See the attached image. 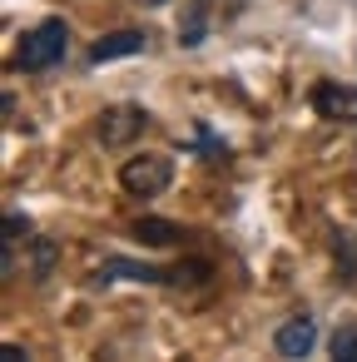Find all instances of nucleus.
Returning a JSON list of instances; mask_svg holds the SVG:
<instances>
[{"instance_id": "1", "label": "nucleus", "mask_w": 357, "mask_h": 362, "mask_svg": "<svg viewBox=\"0 0 357 362\" xmlns=\"http://www.w3.org/2000/svg\"><path fill=\"white\" fill-rule=\"evenodd\" d=\"M65 50H70V30H65V21H40V25L25 30V40L16 45V65L30 70V75H40V70L60 65Z\"/></svg>"}, {"instance_id": "2", "label": "nucleus", "mask_w": 357, "mask_h": 362, "mask_svg": "<svg viewBox=\"0 0 357 362\" xmlns=\"http://www.w3.org/2000/svg\"><path fill=\"white\" fill-rule=\"evenodd\" d=\"M119 184H124V194H134V199H159V194L174 184V164H169L164 154H134V159H124Z\"/></svg>"}, {"instance_id": "3", "label": "nucleus", "mask_w": 357, "mask_h": 362, "mask_svg": "<svg viewBox=\"0 0 357 362\" xmlns=\"http://www.w3.org/2000/svg\"><path fill=\"white\" fill-rule=\"evenodd\" d=\"M144 124H149V115H144L139 105H110V110L100 115V144H105V149L134 144V139L144 134Z\"/></svg>"}, {"instance_id": "4", "label": "nucleus", "mask_w": 357, "mask_h": 362, "mask_svg": "<svg viewBox=\"0 0 357 362\" xmlns=\"http://www.w3.org/2000/svg\"><path fill=\"white\" fill-rule=\"evenodd\" d=\"M273 347H278V357H283V362H303V357L317 347V322H312L308 313L288 317V322L273 332Z\"/></svg>"}, {"instance_id": "5", "label": "nucleus", "mask_w": 357, "mask_h": 362, "mask_svg": "<svg viewBox=\"0 0 357 362\" xmlns=\"http://www.w3.org/2000/svg\"><path fill=\"white\" fill-rule=\"evenodd\" d=\"M312 105H317V115H327V119L357 124V90H352V85H317V90H312Z\"/></svg>"}, {"instance_id": "6", "label": "nucleus", "mask_w": 357, "mask_h": 362, "mask_svg": "<svg viewBox=\"0 0 357 362\" xmlns=\"http://www.w3.org/2000/svg\"><path fill=\"white\" fill-rule=\"evenodd\" d=\"M144 50V30H115V35H100L90 45V65H110L119 55H139Z\"/></svg>"}, {"instance_id": "7", "label": "nucleus", "mask_w": 357, "mask_h": 362, "mask_svg": "<svg viewBox=\"0 0 357 362\" xmlns=\"http://www.w3.org/2000/svg\"><path fill=\"white\" fill-rule=\"evenodd\" d=\"M115 278H134V283H159L164 273H159V268H149V263H129V258H110V263H105V273H100V283H115Z\"/></svg>"}, {"instance_id": "8", "label": "nucleus", "mask_w": 357, "mask_h": 362, "mask_svg": "<svg viewBox=\"0 0 357 362\" xmlns=\"http://www.w3.org/2000/svg\"><path fill=\"white\" fill-rule=\"evenodd\" d=\"M134 238L164 248V243H174V228H164V218H139V223H134Z\"/></svg>"}, {"instance_id": "9", "label": "nucleus", "mask_w": 357, "mask_h": 362, "mask_svg": "<svg viewBox=\"0 0 357 362\" xmlns=\"http://www.w3.org/2000/svg\"><path fill=\"white\" fill-rule=\"evenodd\" d=\"M332 362H357V332H337V342H332Z\"/></svg>"}, {"instance_id": "10", "label": "nucleus", "mask_w": 357, "mask_h": 362, "mask_svg": "<svg viewBox=\"0 0 357 362\" xmlns=\"http://www.w3.org/2000/svg\"><path fill=\"white\" fill-rule=\"evenodd\" d=\"M0 362H25V347H16V342H6V347H0Z\"/></svg>"}, {"instance_id": "11", "label": "nucleus", "mask_w": 357, "mask_h": 362, "mask_svg": "<svg viewBox=\"0 0 357 362\" xmlns=\"http://www.w3.org/2000/svg\"><path fill=\"white\" fill-rule=\"evenodd\" d=\"M139 6H164V0H139Z\"/></svg>"}]
</instances>
